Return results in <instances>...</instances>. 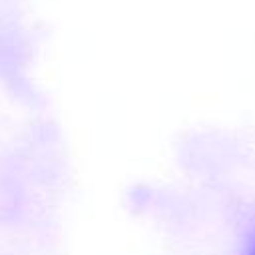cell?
<instances>
[{
    "mask_svg": "<svg viewBox=\"0 0 255 255\" xmlns=\"http://www.w3.org/2000/svg\"><path fill=\"white\" fill-rule=\"evenodd\" d=\"M251 255H255V249H253V253H251Z\"/></svg>",
    "mask_w": 255,
    "mask_h": 255,
    "instance_id": "1",
    "label": "cell"
}]
</instances>
